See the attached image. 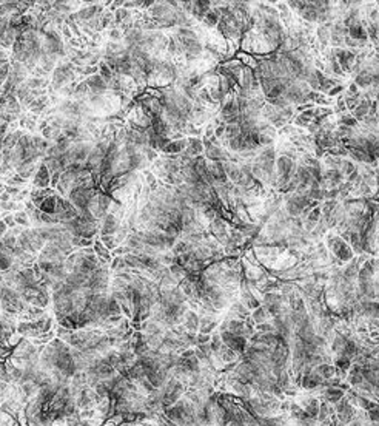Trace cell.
Instances as JSON below:
<instances>
[{
  "instance_id": "30bf717a",
  "label": "cell",
  "mask_w": 379,
  "mask_h": 426,
  "mask_svg": "<svg viewBox=\"0 0 379 426\" xmlns=\"http://www.w3.org/2000/svg\"><path fill=\"white\" fill-rule=\"evenodd\" d=\"M37 209L42 213H47V215H55V212H57V193L45 198Z\"/></svg>"
},
{
  "instance_id": "2e32d148",
  "label": "cell",
  "mask_w": 379,
  "mask_h": 426,
  "mask_svg": "<svg viewBox=\"0 0 379 426\" xmlns=\"http://www.w3.org/2000/svg\"><path fill=\"white\" fill-rule=\"evenodd\" d=\"M14 221H16V225H17V227H22V229H28V227H31L30 215H28L26 210L14 212Z\"/></svg>"
},
{
  "instance_id": "7c38bea8",
  "label": "cell",
  "mask_w": 379,
  "mask_h": 426,
  "mask_svg": "<svg viewBox=\"0 0 379 426\" xmlns=\"http://www.w3.org/2000/svg\"><path fill=\"white\" fill-rule=\"evenodd\" d=\"M373 83V76L367 70H362L355 76V85L359 88H370Z\"/></svg>"
},
{
  "instance_id": "f1b7e54d",
  "label": "cell",
  "mask_w": 379,
  "mask_h": 426,
  "mask_svg": "<svg viewBox=\"0 0 379 426\" xmlns=\"http://www.w3.org/2000/svg\"><path fill=\"white\" fill-rule=\"evenodd\" d=\"M345 110H347V105H345V102L344 101H338V107H336V111H341L342 115L345 113Z\"/></svg>"
},
{
  "instance_id": "f546056e",
  "label": "cell",
  "mask_w": 379,
  "mask_h": 426,
  "mask_svg": "<svg viewBox=\"0 0 379 426\" xmlns=\"http://www.w3.org/2000/svg\"><path fill=\"white\" fill-rule=\"evenodd\" d=\"M342 90H344V88L341 87V85H338V87H334L328 94H330V96H334V94H338V93H339V91H342Z\"/></svg>"
},
{
  "instance_id": "5b68a950",
  "label": "cell",
  "mask_w": 379,
  "mask_h": 426,
  "mask_svg": "<svg viewBox=\"0 0 379 426\" xmlns=\"http://www.w3.org/2000/svg\"><path fill=\"white\" fill-rule=\"evenodd\" d=\"M199 323H201V318H199V314L193 309H188L185 312L184 315V320H182V326L185 328V331L188 332H193V334H198L199 332Z\"/></svg>"
},
{
  "instance_id": "52a82bcc",
  "label": "cell",
  "mask_w": 379,
  "mask_h": 426,
  "mask_svg": "<svg viewBox=\"0 0 379 426\" xmlns=\"http://www.w3.org/2000/svg\"><path fill=\"white\" fill-rule=\"evenodd\" d=\"M185 148H187V138H182V139H177V141H170L161 153H163L165 156L180 154V153L185 151Z\"/></svg>"
},
{
  "instance_id": "ac0fdd59",
  "label": "cell",
  "mask_w": 379,
  "mask_h": 426,
  "mask_svg": "<svg viewBox=\"0 0 379 426\" xmlns=\"http://www.w3.org/2000/svg\"><path fill=\"white\" fill-rule=\"evenodd\" d=\"M356 165H355V162L353 161H348V159H342L341 161V167H339V172L342 173V176H350L352 175L353 172H356Z\"/></svg>"
},
{
  "instance_id": "9c48e42d",
  "label": "cell",
  "mask_w": 379,
  "mask_h": 426,
  "mask_svg": "<svg viewBox=\"0 0 379 426\" xmlns=\"http://www.w3.org/2000/svg\"><path fill=\"white\" fill-rule=\"evenodd\" d=\"M93 249H94V253L97 255V257H99L102 261H105V263H108V264H111V261H113V253H111L104 244H102V241L99 239V236H97L96 239H94V243H93Z\"/></svg>"
},
{
  "instance_id": "603a6c76",
  "label": "cell",
  "mask_w": 379,
  "mask_h": 426,
  "mask_svg": "<svg viewBox=\"0 0 379 426\" xmlns=\"http://www.w3.org/2000/svg\"><path fill=\"white\" fill-rule=\"evenodd\" d=\"M321 216H322V210H321V207H313L312 210H310V213H308V216H307V219L305 221H310V222H319V219H321Z\"/></svg>"
},
{
  "instance_id": "4fadbf2b",
  "label": "cell",
  "mask_w": 379,
  "mask_h": 426,
  "mask_svg": "<svg viewBox=\"0 0 379 426\" xmlns=\"http://www.w3.org/2000/svg\"><path fill=\"white\" fill-rule=\"evenodd\" d=\"M90 94H91V91L88 88V85L85 83V80H80L77 83V87H76L73 99H74V101H77V102H88V96Z\"/></svg>"
},
{
  "instance_id": "cb8c5ba5",
  "label": "cell",
  "mask_w": 379,
  "mask_h": 426,
  "mask_svg": "<svg viewBox=\"0 0 379 426\" xmlns=\"http://www.w3.org/2000/svg\"><path fill=\"white\" fill-rule=\"evenodd\" d=\"M2 215H3L2 219L8 225V229H14V227H17L16 221H14V213H2Z\"/></svg>"
},
{
  "instance_id": "d6986e66",
  "label": "cell",
  "mask_w": 379,
  "mask_h": 426,
  "mask_svg": "<svg viewBox=\"0 0 379 426\" xmlns=\"http://www.w3.org/2000/svg\"><path fill=\"white\" fill-rule=\"evenodd\" d=\"M99 74H101L107 82H109L111 79L114 77V74H116V73H114V71L111 70V68L104 62V61H101V62H99Z\"/></svg>"
},
{
  "instance_id": "1f68e13d",
  "label": "cell",
  "mask_w": 379,
  "mask_h": 426,
  "mask_svg": "<svg viewBox=\"0 0 379 426\" xmlns=\"http://www.w3.org/2000/svg\"><path fill=\"white\" fill-rule=\"evenodd\" d=\"M378 162H379V158H378Z\"/></svg>"
},
{
  "instance_id": "4316f807",
  "label": "cell",
  "mask_w": 379,
  "mask_h": 426,
  "mask_svg": "<svg viewBox=\"0 0 379 426\" xmlns=\"http://www.w3.org/2000/svg\"><path fill=\"white\" fill-rule=\"evenodd\" d=\"M273 139H274V138H271V136H269V135L259 133V144H261V145H271V144H273Z\"/></svg>"
},
{
  "instance_id": "8992f818",
  "label": "cell",
  "mask_w": 379,
  "mask_h": 426,
  "mask_svg": "<svg viewBox=\"0 0 379 426\" xmlns=\"http://www.w3.org/2000/svg\"><path fill=\"white\" fill-rule=\"evenodd\" d=\"M372 99L366 96L361 97V102L358 104V107L352 111V116L356 119V121H362L366 116H369V111H370V107H372Z\"/></svg>"
},
{
  "instance_id": "44dd1931",
  "label": "cell",
  "mask_w": 379,
  "mask_h": 426,
  "mask_svg": "<svg viewBox=\"0 0 379 426\" xmlns=\"http://www.w3.org/2000/svg\"><path fill=\"white\" fill-rule=\"evenodd\" d=\"M338 201L336 200H328V201H325L324 204L321 206V210H322V215H331V213L338 209Z\"/></svg>"
},
{
  "instance_id": "ffe728a7",
  "label": "cell",
  "mask_w": 379,
  "mask_h": 426,
  "mask_svg": "<svg viewBox=\"0 0 379 426\" xmlns=\"http://www.w3.org/2000/svg\"><path fill=\"white\" fill-rule=\"evenodd\" d=\"M107 37H108V42H116V44H122V42H123V33L119 30V28H114V30H108L107 31Z\"/></svg>"
},
{
  "instance_id": "5bb4252c",
  "label": "cell",
  "mask_w": 379,
  "mask_h": 426,
  "mask_svg": "<svg viewBox=\"0 0 379 426\" xmlns=\"http://www.w3.org/2000/svg\"><path fill=\"white\" fill-rule=\"evenodd\" d=\"M331 26H333V23L331 22H327V23H324V25H321L319 28H318V31H316V34H318V39H319V42L322 45H327L328 42H330V34H331Z\"/></svg>"
},
{
  "instance_id": "484cf974",
  "label": "cell",
  "mask_w": 379,
  "mask_h": 426,
  "mask_svg": "<svg viewBox=\"0 0 379 426\" xmlns=\"http://www.w3.org/2000/svg\"><path fill=\"white\" fill-rule=\"evenodd\" d=\"M339 198V190L338 189H330V190H324V200H338Z\"/></svg>"
},
{
  "instance_id": "83f0119b",
  "label": "cell",
  "mask_w": 379,
  "mask_h": 426,
  "mask_svg": "<svg viewBox=\"0 0 379 426\" xmlns=\"http://www.w3.org/2000/svg\"><path fill=\"white\" fill-rule=\"evenodd\" d=\"M9 229H8V225L3 222V219H0V239H2L5 235H6V232H8Z\"/></svg>"
},
{
  "instance_id": "e0dca14e",
  "label": "cell",
  "mask_w": 379,
  "mask_h": 426,
  "mask_svg": "<svg viewBox=\"0 0 379 426\" xmlns=\"http://www.w3.org/2000/svg\"><path fill=\"white\" fill-rule=\"evenodd\" d=\"M79 82H80V80H76V82H71V83L65 85L63 88H60V90H59L57 96H59L60 99H73V97H74L76 87H77V83H79Z\"/></svg>"
},
{
  "instance_id": "3957f363",
  "label": "cell",
  "mask_w": 379,
  "mask_h": 426,
  "mask_svg": "<svg viewBox=\"0 0 379 426\" xmlns=\"http://www.w3.org/2000/svg\"><path fill=\"white\" fill-rule=\"evenodd\" d=\"M122 219H119L114 215H105V218L101 221V227H99V235H116L117 230L122 225Z\"/></svg>"
},
{
  "instance_id": "9a60e30c",
  "label": "cell",
  "mask_w": 379,
  "mask_h": 426,
  "mask_svg": "<svg viewBox=\"0 0 379 426\" xmlns=\"http://www.w3.org/2000/svg\"><path fill=\"white\" fill-rule=\"evenodd\" d=\"M219 20H220V16H219V12H217V9L215 6L210 9L204 16V19H202V22H204V25L207 28H216Z\"/></svg>"
},
{
  "instance_id": "6da1fadb",
  "label": "cell",
  "mask_w": 379,
  "mask_h": 426,
  "mask_svg": "<svg viewBox=\"0 0 379 426\" xmlns=\"http://www.w3.org/2000/svg\"><path fill=\"white\" fill-rule=\"evenodd\" d=\"M327 247L331 250L334 258L338 260L341 264L350 263L355 258V253H353L352 247H350V244H347L339 235H328L327 236Z\"/></svg>"
},
{
  "instance_id": "d4e9b609",
  "label": "cell",
  "mask_w": 379,
  "mask_h": 426,
  "mask_svg": "<svg viewBox=\"0 0 379 426\" xmlns=\"http://www.w3.org/2000/svg\"><path fill=\"white\" fill-rule=\"evenodd\" d=\"M372 187L370 186H367V184H364V182H361L359 186L356 187V192H358V195H361V196H369V195H372Z\"/></svg>"
},
{
  "instance_id": "8fae6325",
  "label": "cell",
  "mask_w": 379,
  "mask_h": 426,
  "mask_svg": "<svg viewBox=\"0 0 379 426\" xmlns=\"http://www.w3.org/2000/svg\"><path fill=\"white\" fill-rule=\"evenodd\" d=\"M251 320L255 321V324L258 326V324H264V323L271 321V315H270V312L267 310V307L261 304L258 309H255L251 312Z\"/></svg>"
},
{
  "instance_id": "4dcf8cb0",
  "label": "cell",
  "mask_w": 379,
  "mask_h": 426,
  "mask_svg": "<svg viewBox=\"0 0 379 426\" xmlns=\"http://www.w3.org/2000/svg\"><path fill=\"white\" fill-rule=\"evenodd\" d=\"M378 116H379V102H378Z\"/></svg>"
},
{
  "instance_id": "ba28073f",
  "label": "cell",
  "mask_w": 379,
  "mask_h": 426,
  "mask_svg": "<svg viewBox=\"0 0 379 426\" xmlns=\"http://www.w3.org/2000/svg\"><path fill=\"white\" fill-rule=\"evenodd\" d=\"M348 36L355 40H358V42H367V39H369L366 28H364L361 20H356L348 26Z\"/></svg>"
},
{
  "instance_id": "7a4b0ae2",
  "label": "cell",
  "mask_w": 379,
  "mask_h": 426,
  "mask_svg": "<svg viewBox=\"0 0 379 426\" xmlns=\"http://www.w3.org/2000/svg\"><path fill=\"white\" fill-rule=\"evenodd\" d=\"M51 184V173L50 170L47 168V165L44 162H40L39 167H37V172L34 175V178L31 179V186L33 189H48Z\"/></svg>"
},
{
  "instance_id": "7402d4cb",
  "label": "cell",
  "mask_w": 379,
  "mask_h": 426,
  "mask_svg": "<svg viewBox=\"0 0 379 426\" xmlns=\"http://www.w3.org/2000/svg\"><path fill=\"white\" fill-rule=\"evenodd\" d=\"M339 124L344 125V127H350V129H355V127L358 125V121H356L352 115H348V113H344L342 116H339Z\"/></svg>"
},
{
  "instance_id": "277c9868",
  "label": "cell",
  "mask_w": 379,
  "mask_h": 426,
  "mask_svg": "<svg viewBox=\"0 0 379 426\" xmlns=\"http://www.w3.org/2000/svg\"><path fill=\"white\" fill-rule=\"evenodd\" d=\"M85 83L88 85V88H90V91H91L93 94H108V93H109L107 80H105L99 73L87 77V79H85Z\"/></svg>"
}]
</instances>
